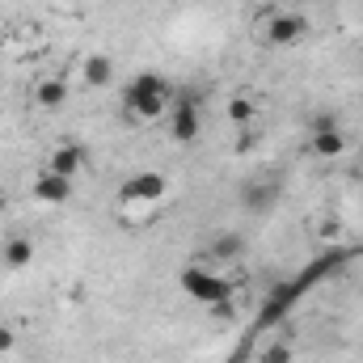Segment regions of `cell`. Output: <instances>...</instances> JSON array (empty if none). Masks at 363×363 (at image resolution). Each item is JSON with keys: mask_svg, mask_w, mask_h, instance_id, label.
Listing matches in <instances>:
<instances>
[{"mask_svg": "<svg viewBox=\"0 0 363 363\" xmlns=\"http://www.w3.org/2000/svg\"><path fill=\"white\" fill-rule=\"evenodd\" d=\"M245 250H250V245H245V233H237V228H224V233H216V237L207 241V258H211L216 267H233V262H241Z\"/></svg>", "mask_w": 363, "mask_h": 363, "instance_id": "10", "label": "cell"}, {"mask_svg": "<svg viewBox=\"0 0 363 363\" xmlns=\"http://www.w3.org/2000/svg\"><path fill=\"white\" fill-rule=\"evenodd\" d=\"M304 148H308V157H317V161H342V157L351 152V140H347L342 127H334V131H313Z\"/></svg>", "mask_w": 363, "mask_h": 363, "instance_id": "9", "label": "cell"}, {"mask_svg": "<svg viewBox=\"0 0 363 363\" xmlns=\"http://www.w3.org/2000/svg\"><path fill=\"white\" fill-rule=\"evenodd\" d=\"M30 194L38 199V203H47V207H64V203H72V194H77V178H64V174H55V169H38L34 182H30Z\"/></svg>", "mask_w": 363, "mask_h": 363, "instance_id": "6", "label": "cell"}, {"mask_svg": "<svg viewBox=\"0 0 363 363\" xmlns=\"http://www.w3.org/2000/svg\"><path fill=\"white\" fill-rule=\"evenodd\" d=\"M262 43L274 47V51H287V47H296L304 34H308V21L300 17V13H267V21H262Z\"/></svg>", "mask_w": 363, "mask_h": 363, "instance_id": "4", "label": "cell"}, {"mask_svg": "<svg viewBox=\"0 0 363 363\" xmlns=\"http://www.w3.org/2000/svg\"><path fill=\"white\" fill-rule=\"evenodd\" d=\"M0 262H4L9 271L30 267V262H34V241H30V237H9V241L0 245Z\"/></svg>", "mask_w": 363, "mask_h": 363, "instance_id": "13", "label": "cell"}, {"mask_svg": "<svg viewBox=\"0 0 363 363\" xmlns=\"http://www.w3.org/2000/svg\"><path fill=\"white\" fill-rule=\"evenodd\" d=\"M178 283H182V291H186L190 300H199V304H207V308L233 296V283L220 279L211 267H186V271L178 274Z\"/></svg>", "mask_w": 363, "mask_h": 363, "instance_id": "2", "label": "cell"}, {"mask_svg": "<svg viewBox=\"0 0 363 363\" xmlns=\"http://www.w3.org/2000/svg\"><path fill=\"white\" fill-rule=\"evenodd\" d=\"M211 317H216V321H224V325H228V321H237V296H228V300L211 304Z\"/></svg>", "mask_w": 363, "mask_h": 363, "instance_id": "17", "label": "cell"}, {"mask_svg": "<svg viewBox=\"0 0 363 363\" xmlns=\"http://www.w3.org/2000/svg\"><path fill=\"white\" fill-rule=\"evenodd\" d=\"M334 127H338V114L334 110H313L308 114V135L313 131H334Z\"/></svg>", "mask_w": 363, "mask_h": 363, "instance_id": "15", "label": "cell"}, {"mask_svg": "<svg viewBox=\"0 0 363 363\" xmlns=\"http://www.w3.org/2000/svg\"><path fill=\"white\" fill-rule=\"evenodd\" d=\"M169 135L178 144H194L199 131H203V110H199V97L194 93H174V106H169Z\"/></svg>", "mask_w": 363, "mask_h": 363, "instance_id": "3", "label": "cell"}, {"mask_svg": "<svg viewBox=\"0 0 363 363\" xmlns=\"http://www.w3.org/2000/svg\"><path fill=\"white\" fill-rule=\"evenodd\" d=\"M291 359H296V355H291V347H287L283 338H279V342H271V347L258 355V363H291Z\"/></svg>", "mask_w": 363, "mask_h": 363, "instance_id": "16", "label": "cell"}, {"mask_svg": "<svg viewBox=\"0 0 363 363\" xmlns=\"http://www.w3.org/2000/svg\"><path fill=\"white\" fill-rule=\"evenodd\" d=\"M81 85L85 89H110L114 85V60L106 51H89L81 60Z\"/></svg>", "mask_w": 363, "mask_h": 363, "instance_id": "11", "label": "cell"}, {"mask_svg": "<svg viewBox=\"0 0 363 363\" xmlns=\"http://www.w3.org/2000/svg\"><path fill=\"white\" fill-rule=\"evenodd\" d=\"M47 169H55V174H64V178H81V174L89 169V148H85L81 140H60V144L51 148V157H47Z\"/></svg>", "mask_w": 363, "mask_h": 363, "instance_id": "7", "label": "cell"}, {"mask_svg": "<svg viewBox=\"0 0 363 363\" xmlns=\"http://www.w3.org/2000/svg\"><path fill=\"white\" fill-rule=\"evenodd\" d=\"M237 199H241V207H245L250 216L262 220V216H271L274 207L283 203V186L274 178H250V182H241V194H237Z\"/></svg>", "mask_w": 363, "mask_h": 363, "instance_id": "5", "label": "cell"}, {"mask_svg": "<svg viewBox=\"0 0 363 363\" xmlns=\"http://www.w3.org/2000/svg\"><path fill=\"white\" fill-rule=\"evenodd\" d=\"M359 106H363V89H359Z\"/></svg>", "mask_w": 363, "mask_h": 363, "instance_id": "19", "label": "cell"}, {"mask_svg": "<svg viewBox=\"0 0 363 363\" xmlns=\"http://www.w3.org/2000/svg\"><path fill=\"white\" fill-rule=\"evenodd\" d=\"M30 101H34L38 110H60V106L68 101V81H64V77H43V81H34Z\"/></svg>", "mask_w": 363, "mask_h": 363, "instance_id": "12", "label": "cell"}, {"mask_svg": "<svg viewBox=\"0 0 363 363\" xmlns=\"http://www.w3.org/2000/svg\"><path fill=\"white\" fill-rule=\"evenodd\" d=\"M13 347H17V334H13V325H4V321H0V355H9Z\"/></svg>", "mask_w": 363, "mask_h": 363, "instance_id": "18", "label": "cell"}, {"mask_svg": "<svg viewBox=\"0 0 363 363\" xmlns=\"http://www.w3.org/2000/svg\"><path fill=\"white\" fill-rule=\"evenodd\" d=\"M224 114H228V123H233V127H250V123H254V114H258V106H254V97L237 93V97H228Z\"/></svg>", "mask_w": 363, "mask_h": 363, "instance_id": "14", "label": "cell"}, {"mask_svg": "<svg viewBox=\"0 0 363 363\" xmlns=\"http://www.w3.org/2000/svg\"><path fill=\"white\" fill-rule=\"evenodd\" d=\"M165 194H169V178L157 174V169L131 174V178L123 182V190H118V199H140V203H161Z\"/></svg>", "mask_w": 363, "mask_h": 363, "instance_id": "8", "label": "cell"}, {"mask_svg": "<svg viewBox=\"0 0 363 363\" xmlns=\"http://www.w3.org/2000/svg\"><path fill=\"white\" fill-rule=\"evenodd\" d=\"M123 106H127V118H131V123H157V118L169 114L174 89H169V81H165L161 72H140V77L127 85Z\"/></svg>", "mask_w": 363, "mask_h": 363, "instance_id": "1", "label": "cell"}]
</instances>
